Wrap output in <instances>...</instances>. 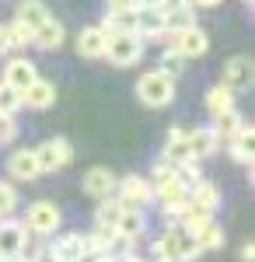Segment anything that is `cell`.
Wrapping results in <instances>:
<instances>
[{
    "instance_id": "obj_1",
    "label": "cell",
    "mask_w": 255,
    "mask_h": 262,
    "mask_svg": "<svg viewBox=\"0 0 255 262\" xmlns=\"http://www.w3.org/2000/svg\"><path fill=\"white\" fill-rule=\"evenodd\" d=\"M154 255L168 259V262H193V259H199V248H196L193 231L182 221H172L164 227V234L154 242Z\"/></svg>"
},
{
    "instance_id": "obj_2",
    "label": "cell",
    "mask_w": 255,
    "mask_h": 262,
    "mask_svg": "<svg viewBox=\"0 0 255 262\" xmlns=\"http://www.w3.org/2000/svg\"><path fill=\"white\" fill-rule=\"evenodd\" d=\"M137 98L147 105V108H164L175 101V81L161 70H147L137 81Z\"/></svg>"
},
{
    "instance_id": "obj_3",
    "label": "cell",
    "mask_w": 255,
    "mask_h": 262,
    "mask_svg": "<svg viewBox=\"0 0 255 262\" xmlns=\"http://www.w3.org/2000/svg\"><path fill=\"white\" fill-rule=\"evenodd\" d=\"M143 49H147V42L140 39L137 32L133 35H109L101 60H109L112 67H133V63L143 60Z\"/></svg>"
},
{
    "instance_id": "obj_4",
    "label": "cell",
    "mask_w": 255,
    "mask_h": 262,
    "mask_svg": "<svg viewBox=\"0 0 255 262\" xmlns=\"http://www.w3.org/2000/svg\"><path fill=\"white\" fill-rule=\"evenodd\" d=\"M112 200L122 206V210H147L151 203H154V189H151V182L140 179V175H126V179L116 182V196Z\"/></svg>"
},
{
    "instance_id": "obj_5",
    "label": "cell",
    "mask_w": 255,
    "mask_h": 262,
    "mask_svg": "<svg viewBox=\"0 0 255 262\" xmlns=\"http://www.w3.org/2000/svg\"><path fill=\"white\" fill-rule=\"evenodd\" d=\"M25 231H32V234H56V227L63 224V213H59V206L56 203H49V200H35L28 210H25Z\"/></svg>"
},
{
    "instance_id": "obj_6",
    "label": "cell",
    "mask_w": 255,
    "mask_h": 262,
    "mask_svg": "<svg viewBox=\"0 0 255 262\" xmlns=\"http://www.w3.org/2000/svg\"><path fill=\"white\" fill-rule=\"evenodd\" d=\"M182 224L193 231V238H196V248H199V255L203 252H217L220 245H224V231L217 227L214 217H199V213H182Z\"/></svg>"
},
{
    "instance_id": "obj_7",
    "label": "cell",
    "mask_w": 255,
    "mask_h": 262,
    "mask_svg": "<svg viewBox=\"0 0 255 262\" xmlns=\"http://www.w3.org/2000/svg\"><path fill=\"white\" fill-rule=\"evenodd\" d=\"M35 150V161H39V171H63L67 164L74 161V147L70 140H63V137H53V140L39 143V147H32Z\"/></svg>"
},
{
    "instance_id": "obj_8",
    "label": "cell",
    "mask_w": 255,
    "mask_h": 262,
    "mask_svg": "<svg viewBox=\"0 0 255 262\" xmlns=\"http://www.w3.org/2000/svg\"><path fill=\"white\" fill-rule=\"evenodd\" d=\"M168 46H172L178 56L189 63V60H199V56H206V53H210V35H206L199 25H193V28H182V32H175Z\"/></svg>"
},
{
    "instance_id": "obj_9",
    "label": "cell",
    "mask_w": 255,
    "mask_h": 262,
    "mask_svg": "<svg viewBox=\"0 0 255 262\" xmlns=\"http://www.w3.org/2000/svg\"><path fill=\"white\" fill-rule=\"evenodd\" d=\"M28 245V231L21 221H11V217H0V262L18 259Z\"/></svg>"
},
{
    "instance_id": "obj_10",
    "label": "cell",
    "mask_w": 255,
    "mask_h": 262,
    "mask_svg": "<svg viewBox=\"0 0 255 262\" xmlns=\"http://www.w3.org/2000/svg\"><path fill=\"white\" fill-rule=\"evenodd\" d=\"M116 182L119 175L112 171V168H101V164H95V168H88L84 171V192L91 196V200H112L116 196Z\"/></svg>"
},
{
    "instance_id": "obj_11",
    "label": "cell",
    "mask_w": 255,
    "mask_h": 262,
    "mask_svg": "<svg viewBox=\"0 0 255 262\" xmlns=\"http://www.w3.org/2000/svg\"><path fill=\"white\" fill-rule=\"evenodd\" d=\"M255 81V67L248 56H231V60L224 63V88H231L235 95H241V91H248Z\"/></svg>"
},
{
    "instance_id": "obj_12",
    "label": "cell",
    "mask_w": 255,
    "mask_h": 262,
    "mask_svg": "<svg viewBox=\"0 0 255 262\" xmlns=\"http://www.w3.org/2000/svg\"><path fill=\"white\" fill-rule=\"evenodd\" d=\"M217 206H220V189L214 182L199 179L193 189H189V213H199V217H214Z\"/></svg>"
},
{
    "instance_id": "obj_13",
    "label": "cell",
    "mask_w": 255,
    "mask_h": 262,
    "mask_svg": "<svg viewBox=\"0 0 255 262\" xmlns=\"http://www.w3.org/2000/svg\"><path fill=\"white\" fill-rule=\"evenodd\" d=\"M35 81H39L35 63L25 60V56H18V60H7V67H4V81H0V84L14 88V91H25V88H32Z\"/></svg>"
},
{
    "instance_id": "obj_14",
    "label": "cell",
    "mask_w": 255,
    "mask_h": 262,
    "mask_svg": "<svg viewBox=\"0 0 255 262\" xmlns=\"http://www.w3.org/2000/svg\"><path fill=\"white\" fill-rule=\"evenodd\" d=\"M137 35H140L143 42H147V39L164 42V39H168V32H164V14H161V7H137Z\"/></svg>"
},
{
    "instance_id": "obj_15",
    "label": "cell",
    "mask_w": 255,
    "mask_h": 262,
    "mask_svg": "<svg viewBox=\"0 0 255 262\" xmlns=\"http://www.w3.org/2000/svg\"><path fill=\"white\" fill-rule=\"evenodd\" d=\"M161 161H168L172 168H182V164L193 161L189 143H185V129H182V126L168 129V137H164V150H161Z\"/></svg>"
},
{
    "instance_id": "obj_16",
    "label": "cell",
    "mask_w": 255,
    "mask_h": 262,
    "mask_svg": "<svg viewBox=\"0 0 255 262\" xmlns=\"http://www.w3.org/2000/svg\"><path fill=\"white\" fill-rule=\"evenodd\" d=\"M53 101H56V84L53 81H35L32 88H25L21 91V108H35V112H46V108H53Z\"/></svg>"
},
{
    "instance_id": "obj_17",
    "label": "cell",
    "mask_w": 255,
    "mask_h": 262,
    "mask_svg": "<svg viewBox=\"0 0 255 262\" xmlns=\"http://www.w3.org/2000/svg\"><path fill=\"white\" fill-rule=\"evenodd\" d=\"M7 171H11V179L14 182H35L42 175L39 171V161H35V150H14L11 158H7Z\"/></svg>"
},
{
    "instance_id": "obj_18",
    "label": "cell",
    "mask_w": 255,
    "mask_h": 262,
    "mask_svg": "<svg viewBox=\"0 0 255 262\" xmlns=\"http://www.w3.org/2000/svg\"><path fill=\"white\" fill-rule=\"evenodd\" d=\"M185 143H189V154H193V161H203V158H210V154H217V147H220L210 126L185 129Z\"/></svg>"
},
{
    "instance_id": "obj_19",
    "label": "cell",
    "mask_w": 255,
    "mask_h": 262,
    "mask_svg": "<svg viewBox=\"0 0 255 262\" xmlns=\"http://www.w3.org/2000/svg\"><path fill=\"white\" fill-rule=\"evenodd\" d=\"M143 231H147V217L140 213V210H122L119 213V224H116V238L122 245H133L143 238Z\"/></svg>"
},
{
    "instance_id": "obj_20",
    "label": "cell",
    "mask_w": 255,
    "mask_h": 262,
    "mask_svg": "<svg viewBox=\"0 0 255 262\" xmlns=\"http://www.w3.org/2000/svg\"><path fill=\"white\" fill-rule=\"evenodd\" d=\"M49 18H53V14L46 11V4H42V0H21L18 11H14V21H18V25H25L32 35H35V32H39Z\"/></svg>"
},
{
    "instance_id": "obj_21",
    "label": "cell",
    "mask_w": 255,
    "mask_h": 262,
    "mask_svg": "<svg viewBox=\"0 0 255 262\" xmlns=\"http://www.w3.org/2000/svg\"><path fill=\"white\" fill-rule=\"evenodd\" d=\"M49 252L56 255V262H80V255H84V234H74V231L56 234V242L49 245Z\"/></svg>"
},
{
    "instance_id": "obj_22",
    "label": "cell",
    "mask_w": 255,
    "mask_h": 262,
    "mask_svg": "<svg viewBox=\"0 0 255 262\" xmlns=\"http://www.w3.org/2000/svg\"><path fill=\"white\" fill-rule=\"evenodd\" d=\"M105 32H101L98 25H88V28H80L77 35V53L84 60H101V53H105Z\"/></svg>"
},
{
    "instance_id": "obj_23",
    "label": "cell",
    "mask_w": 255,
    "mask_h": 262,
    "mask_svg": "<svg viewBox=\"0 0 255 262\" xmlns=\"http://www.w3.org/2000/svg\"><path fill=\"white\" fill-rule=\"evenodd\" d=\"M98 28L105 35H133L137 32V11H105Z\"/></svg>"
},
{
    "instance_id": "obj_24",
    "label": "cell",
    "mask_w": 255,
    "mask_h": 262,
    "mask_svg": "<svg viewBox=\"0 0 255 262\" xmlns=\"http://www.w3.org/2000/svg\"><path fill=\"white\" fill-rule=\"evenodd\" d=\"M252 140H255V129L248 126V122L238 129L231 140H227V150H231V158H235L238 164H245V168H252Z\"/></svg>"
},
{
    "instance_id": "obj_25",
    "label": "cell",
    "mask_w": 255,
    "mask_h": 262,
    "mask_svg": "<svg viewBox=\"0 0 255 262\" xmlns=\"http://www.w3.org/2000/svg\"><path fill=\"white\" fill-rule=\"evenodd\" d=\"M161 14H164V32H168V39L182 32V28H193L196 25V11L189 7V4H182V7H161Z\"/></svg>"
},
{
    "instance_id": "obj_26",
    "label": "cell",
    "mask_w": 255,
    "mask_h": 262,
    "mask_svg": "<svg viewBox=\"0 0 255 262\" xmlns=\"http://www.w3.org/2000/svg\"><path fill=\"white\" fill-rule=\"evenodd\" d=\"M63 39H67V28H63L56 18H49L39 32L32 35V46H39V49H46V53H53V49L63 46Z\"/></svg>"
},
{
    "instance_id": "obj_27",
    "label": "cell",
    "mask_w": 255,
    "mask_h": 262,
    "mask_svg": "<svg viewBox=\"0 0 255 262\" xmlns=\"http://www.w3.org/2000/svg\"><path fill=\"white\" fill-rule=\"evenodd\" d=\"M241 126H245V119H241V112H238V108L224 112V116H214V122H210V129H214L217 143H227V140L238 133V129H241Z\"/></svg>"
},
{
    "instance_id": "obj_28",
    "label": "cell",
    "mask_w": 255,
    "mask_h": 262,
    "mask_svg": "<svg viewBox=\"0 0 255 262\" xmlns=\"http://www.w3.org/2000/svg\"><path fill=\"white\" fill-rule=\"evenodd\" d=\"M235 108V91L231 88H224V84H217L206 91V112H210V119L214 116H224V112H231Z\"/></svg>"
},
{
    "instance_id": "obj_29",
    "label": "cell",
    "mask_w": 255,
    "mask_h": 262,
    "mask_svg": "<svg viewBox=\"0 0 255 262\" xmlns=\"http://www.w3.org/2000/svg\"><path fill=\"white\" fill-rule=\"evenodd\" d=\"M119 213H122V206H119L116 200H101L98 210H95V227H101V231H116Z\"/></svg>"
},
{
    "instance_id": "obj_30",
    "label": "cell",
    "mask_w": 255,
    "mask_h": 262,
    "mask_svg": "<svg viewBox=\"0 0 255 262\" xmlns=\"http://www.w3.org/2000/svg\"><path fill=\"white\" fill-rule=\"evenodd\" d=\"M157 70H161V74H168V77H172V81H175L178 74H182V70H185V60H182V56H178L175 49H172V46H168V49H164V53H161V67H157Z\"/></svg>"
},
{
    "instance_id": "obj_31",
    "label": "cell",
    "mask_w": 255,
    "mask_h": 262,
    "mask_svg": "<svg viewBox=\"0 0 255 262\" xmlns=\"http://www.w3.org/2000/svg\"><path fill=\"white\" fill-rule=\"evenodd\" d=\"M18 108H21V91L0 84V116H18Z\"/></svg>"
},
{
    "instance_id": "obj_32",
    "label": "cell",
    "mask_w": 255,
    "mask_h": 262,
    "mask_svg": "<svg viewBox=\"0 0 255 262\" xmlns=\"http://www.w3.org/2000/svg\"><path fill=\"white\" fill-rule=\"evenodd\" d=\"M7 42H11V49H25V46H32V32L18 21H7Z\"/></svg>"
},
{
    "instance_id": "obj_33",
    "label": "cell",
    "mask_w": 255,
    "mask_h": 262,
    "mask_svg": "<svg viewBox=\"0 0 255 262\" xmlns=\"http://www.w3.org/2000/svg\"><path fill=\"white\" fill-rule=\"evenodd\" d=\"M18 210V192L11 182H0V217H11Z\"/></svg>"
},
{
    "instance_id": "obj_34",
    "label": "cell",
    "mask_w": 255,
    "mask_h": 262,
    "mask_svg": "<svg viewBox=\"0 0 255 262\" xmlns=\"http://www.w3.org/2000/svg\"><path fill=\"white\" fill-rule=\"evenodd\" d=\"M18 137V119L14 116H0V143H11Z\"/></svg>"
},
{
    "instance_id": "obj_35",
    "label": "cell",
    "mask_w": 255,
    "mask_h": 262,
    "mask_svg": "<svg viewBox=\"0 0 255 262\" xmlns=\"http://www.w3.org/2000/svg\"><path fill=\"white\" fill-rule=\"evenodd\" d=\"M105 7H109V11H137L140 4L137 0H105Z\"/></svg>"
},
{
    "instance_id": "obj_36",
    "label": "cell",
    "mask_w": 255,
    "mask_h": 262,
    "mask_svg": "<svg viewBox=\"0 0 255 262\" xmlns=\"http://www.w3.org/2000/svg\"><path fill=\"white\" fill-rule=\"evenodd\" d=\"M28 262H56V255H53L49 248H39V252H35V255H32Z\"/></svg>"
},
{
    "instance_id": "obj_37",
    "label": "cell",
    "mask_w": 255,
    "mask_h": 262,
    "mask_svg": "<svg viewBox=\"0 0 255 262\" xmlns=\"http://www.w3.org/2000/svg\"><path fill=\"white\" fill-rule=\"evenodd\" d=\"M252 259H255V245L245 242V245H241V262H252Z\"/></svg>"
},
{
    "instance_id": "obj_38",
    "label": "cell",
    "mask_w": 255,
    "mask_h": 262,
    "mask_svg": "<svg viewBox=\"0 0 255 262\" xmlns=\"http://www.w3.org/2000/svg\"><path fill=\"white\" fill-rule=\"evenodd\" d=\"M11 53V42H7V25H0V56Z\"/></svg>"
},
{
    "instance_id": "obj_39",
    "label": "cell",
    "mask_w": 255,
    "mask_h": 262,
    "mask_svg": "<svg viewBox=\"0 0 255 262\" xmlns=\"http://www.w3.org/2000/svg\"><path fill=\"white\" fill-rule=\"evenodd\" d=\"M217 4H224V0H189V7H217Z\"/></svg>"
},
{
    "instance_id": "obj_40",
    "label": "cell",
    "mask_w": 255,
    "mask_h": 262,
    "mask_svg": "<svg viewBox=\"0 0 255 262\" xmlns=\"http://www.w3.org/2000/svg\"><path fill=\"white\" fill-rule=\"evenodd\" d=\"M140 7H161V4H164V0H137Z\"/></svg>"
},
{
    "instance_id": "obj_41",
    "label": "cell",
    "mask_w": 255,
    "mask_h": 262,
    "mask_svg": "<svg viewBox=\"0 0 255 262\" xmlns=\"http://www.w3.org/2000/svg\"><path fill=\"white\" fill-rule=\"evenodd\" d=\"M119 262H140V259H137V255H126V259H119Z\"/></svg>"
},
{
    "instance_id": "obj_42",
    "label": "cell",
    "mask_w": 255,
    "mask_h": 262,
    "mask_svg": "<svg viewBox=\"0 0 255 262\" xmlns=\"http://www.w3.org/2000/svg\"><path fill=\"white\" fill-rule=\"evenodd\" d=\"M154 262H168V259H154Z\"/></svg>"
},
{
    "instance_id": "obj_43",
    "label": "cell",
    "mask_w": 255,
    "mask_h": 262,
    "mask_svg": "<svg viewBox=\"0 0 255 262\" xmlns=\"http://www.w3.org/2000/svg\"><path fill=\"white\" fill-rule=\"evenodd\" d=\"M245 4H252V0H245Z\"/></svg>"
}]
</instances>
